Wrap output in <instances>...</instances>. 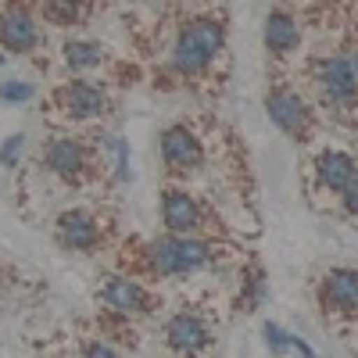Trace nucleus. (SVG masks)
Returning <instances> with one entry per match:
<instances>
[{
  "label": "nucleus",
  "mask_w": 358,
  "mask_h": 358,
  "mask_svg": "<svg viewBox=\"0 0 358 358\" xmlns=\"http://www.w3.org/2000/svg\"><path fill=\"white\" fill-rule=\"evenodd\" d=\"M57 241L69 251H94L101 244V226L90 212H79L76 208V212H65L57 219Z\"/></svg>",
  "instance_id": "nucleus-8"
},
{
  "label": "nucleus",
  "mask_w": 358,
  "mask_h": 358,
  "mask_svg": "<svg viewBox=\"0 0 358 358\" xmlns=\"http://www.w3.org/2000/svg\"><path fill=\"white\" fill-rule=\"evenodd\" d=\"M22 151H25V136L18 133V136H11V140L4 143V151H0V165H15V162L22 158Z\"/></svg>",
  "instance_id": "nucleus-20"
},
{
  "label": "nucleus",
  "mask_w": 358,
  "mask_h": 358,
  "mask_svg": "<svg viewBox=\"0 0 358 358\" xmlns=\"http://www.w3.org/2000/svg\"><path fill=\"white\" fill-rule=\"evenodd\" d=\"M315 172H319V179H322V187H330V190H344L348 183H355V162H351L344 151H326V155H319Z\"/></svg>",
  "instance_id": "nucleus-15"
},
{
  "label": "nucleus",
  "mask_w": 358,
  "mask_h": 358,
  "mask_svg": "<svg viewBox=\"0 0 358 358\" xmlns=\"http://www.w3.org/2000/svg\"><path fill=\"white\" fill-rule=\"evenodd\" d=\"M265 344L273 348L276 355H312V348L301 337L287 334L283 326H273V322H265Z\"/></svg>",
  "instance_id": "nucleus-17"
},
{
  "label": "nucleus",
  "mask_w": 358,
  "mask_h": 358,
  "mask_svg": "<svg viewBox=\"0 0 358 358\" xmlns=\"http://www.w3.org/2000/svg\"><path fill=\"white\" fill-rule=\"evenodd\" d=\"M62 108L72 118H94V115H104L108 97H104V90L94 86V83H72V86L62 90Z\"/></svg>",
  "instance_id": "nucleus-13"
},
{
  "label": "nucleus",
  "mask_w": 358,
  "mask_h": 358,
  "mask_svg": "<svg viewBox=\"0 0 358 358\" xmlns=\"http://www.w3.org/2000/svg\"><path fill=\"white\" fill-rule=\"evenodd\" d=\"M43 165L54 172V176H62V179H79L90 165V155H86V147L76 143V140H54L47 143V151H43Z\"/></svg>",
  "instance_id": "nucleus-11"
},
{
  "label": "nucleus",
  "mask_w": 358,
  "mask_h": 358,
  "mask_svg": "<svg viewBox=\"0 0 358 358\" xmlns=\"http://www.w3.org/2000/svg\"><path fill=\"white\" fill-rule=\"evenodd\" d=\"M322 305L330 312H358V273L355 268H334L322 280Z\"/></svg>",
  "instance_id": "nucleus-10"
},
{
  "label": "nucleus",
  "mask_w": 358,
  "mask_h": 358,
  "mask_svg": "<svg viewBox=\"0 0 358 358\" xmlns=\"http://www.w3.org/2000/svg\"><path fill=\"white\" fill-rule=\"evenodd\" d=\"M162 158H165L169 172H190L201 165L204 151H201V140L187 126H169L162 133Z\"/></svg>",
  "instance_id": "nucleus-3"
},
{
  "label": "nucleus",
  "mask_w": 358,
  "mask_h": 358,
  "mask_svg": "<svg viewBox=\"0 0 358 358\" xmlns=\"http://www.w3.org/2000/svg\"><path fill=\"white\" fill-rule=\"evenodd\" d=\"M162 219H165V226H169L172 233H194V229H201V222H204L197 201H194L187 190H176V187L162 194Z\"/></svg>",
  "instance_id": "nucleus-9"
},
{
  "label": "nucleus",
  "mask_w": 358,
  "mask_h": 358,
  "mask_svg": "<svg viewBox=\"0 0 358 358\" xmlns=\"http://www.w3.org/2000/svg\"><path fill=\"white\" fill-rule=\"evenodd\" d=\"M0 97H4V101H29V97H33V86H29V83H0Z\"/></svg>",
  "instance_id": "nucleus-19"
},
{
  "label": "nucleus",
  "mask_w": 358,
  "mask_h": 358,
  "mask_svg": "<svg viewBox=\"0 0 358 358\" xmlns=\"http://www.w3.org/2000/svg\"><path fill=\"white\" fill-rule=\"evenodd\" d=\"M101 301L108 308H115L118 315H147L155 308L151 294H147L136 280H129V276H111L104 283V290H101Z\"/></svg>",
  "instance_id": "nucleus-4"
},
{
  "label": "nucleus",
  "mask_w": 358,
  "mask_h": 358,
  "mask_svg": "<svg viewBox=\"0 0 358 358\" xmlns=\"http://www.w3.org/2000/svg\"><path fill=\"white\" fill-rule=\"evenodd\" d=\"M147 262L158 276H183L212 262V248L190 233H169L147 248Z\"/></svg>",
  "instance_id": "nucleus-2"
},
{
  "label": "nucleus",
  "mask_w": 358,
  "mask_h": 358,
  "mask_svg": "<svg viewBox=\"0 0 358 358\" xmlns=\"http://www.w3.org/2000/svg\"><path fill=\"white\" fill-rule=\"evenodd\" d=\"M86 355H101V358H108V355H115V348L104 344V341H101V344H86Z\"/></svg>",
  "instance_id": "nucleus-22"
},
{
  "label": "nucleus",
  "mask_w": 358,
  "mask_h": 358,
  "mask_svg": "<svg viewBox=\"0 0 358 358\" xmlns=\"http://www.w3.org/2000/svg\"><path fill=\"white\" fill-rule=\"evenodd\" d=\"M265 111L273 118V126H280L290 136H301L308 129V108L297 94H290V90H273V94L265 97Z\"/></svg>",
  "instance_id": "nucleus-7"
},
{
  "label": "nucleus",
  "mask_w": 358,
  "mask_h": 358,
  "mask_svg": "<svg viewBox=\"0 0 358 358\" xmlns=\"http://www.w3.org/2000/svg\"><path fill=\"white\" fill-rule=\"evenodd\" d=\"M165 341H169V348H176V351L194 355V351L208 348L212 334H208V326H204L197 315L179 312V315H176V319H169V326H165Z\"/></svg>",
  "instance_id": "nucleus-12"
},
{
  "label": "nucleus",
  "mask_w": 358,
  "mask_h": 358,
  "mask_svg": "<svg viewBox=\"0 0 358 358\" xmlns=\"http://www.w3.org/2000/svg\"><path fill=\"white\" fill-rule=\"evenodd\" d=\"M47 15H50L57 25H72V22L79 18V0H50Z\"/></svg>",
  "instance_id": "nucleus-18"
},
{
  "label": "nucleus",
  "mask_w": 358,
  "mask_h": 358,
  "mask_svg": "<svg viewBox=\"0 0 358 358\" xmlns=\"http://www.w3.org/2000/svg\"><path fill=\"white\" fill-rule=\"evenodd\" d=\"M297 40H301V29H297V22L287 11H273V15L265 18V47L268 50L290 54L297 47Z\"/></svg>",
  "instance_id": "nucleus-14"
},
{
  "label": "nucleus",
  "mask_w": 358,
  "mask_h": 358,
  "mask_svg": "<svg viewBox=\"0 0 358 358\" xmlns=\"http://www.w3.org/2000/svg\"><path fill=\"white\" fill-rule=\"evenodd\" d=\"M344 208H348L351 215H358V179L344 187Z\"/></svg>",
  "instance_id": "nucleus-21"
},
{
  "label": "nucleus",
  "mask_w": 358,
  "mask_h": 358,
  "mask_svg": "<svg viewBox=\"0 0 358 358\" xmlns=\"http://www.w3.org/2000/svg\"><path fill=\"white\" fill-rule=\"evenodd\" d=\"M222 43H226V25L219 18H197L179 33L172 47V69L179 76H197L222 50Z\"/></svg>",
  "instance_id": "nucleus-1"
},
{
  "label": "nucleus",
  "mask_w": 358,
  "mask_h": 358,
  "mask_svg": "<svg viewBox=\"0 0 358 358\" xmlns=\"http://www.w3.org/2000/svg\"><path fill=\"white\" fill-rule=\"evenodd\" d=\"M104 62V50L97 47V43H86V40H72L69 47H65V65L69 69H97Z\"/></svg>",
  "instance_id": "nucleus-16"
},
{
  "label": "nucleus",
  "mask_w": 358,
  "mask_h": 358,
  "mask_svg": "<svg viewBox=\"0 0 358 358\" xmlns=\"http://www.w3.org/2000/svg\"><path fill=\"white\" fill-rule=\"evenodd\" d=\"M319 86L326 90V97L330 101H355L358 97V69L351 62V54L348 57H326V62L319 65Z\"/></svg>",
  "instance_id": "nucleus-5"
},
{
  "label": "nucleus",
  "mask_w": 358,
  "mask_h": 358,
  "mask_svg": "<svg viewBox=\"0 0 358 358\" xmlns=\"http://www.w3.org/2000/svg\"><path fill=\"white\" fill-rule=\"evenodd\" d=\"M36 40H40L36 18L29 15L22 4H11L4 15H0V43H4V50L25 54V50L36 47Z\"/></svg>",
  "instance_id": "nucleus-6"
}]
</instances>
